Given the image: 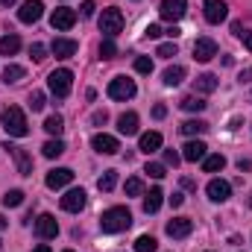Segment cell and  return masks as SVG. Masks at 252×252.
Returning <instances> with one entry per match:
<instances>
[{
    "instance_id": "6",
    "label": "cell",
    "mask_w": 252,
    "mask_h": 252,
    "mask_svg": "<svg viewBox=\"0 0 252 252\" xmlns=\"http://www.w3.org/2000/svg\"><path fill=\"white\" fill-rule=\"evenodd\" d=\"M3 150L15 158V164H18V173H21V176H30V173H32V156H30L27 150L15 147V144H9V141L3 144Z\"/></svg>"
},
{
    "instance_id": "52",
    "label": "cell",
    "mask_w": 252,
    "mask_h": 252,
    "mask_svg": "<svg viewBox=\"0 0 252 252\" xmlns=\"http://www.w3.org/2000/svg\"><path fill=\"white\" fill-rule=\"evenodd\" d=\"M164 32H167V35H170V38H176V35H179V27H176V24H173V27H170V30H164Z\"/></svg>"
},
{
    "instance_id": "43",
    "label": "cell",
    "mask_w": 252,
    "mask_h": 252,
    "mask_svg": "<svg viewBox=\"0 0 252 252\" xmlns=\"http://www.w3.org/2000/svg\"><path fill=\"white\" fill-rule=\"evenodd\" d=\"M144 35H147V38H158V35H164V30H161L158 24H150V27L144 30Z\"/></svg>"
},
{
    "instance_id": "56",
    "label": "cell",
    "mask_w": 252,
    "mask_h": 252,
    "mask_svg": "<svg viewBox=\"0 0 252 252\" xmlns=\"http://www.w3.org/2000/svg\"><path fill=\"white\" fill-rule=\"evenodd\" d=\"M250 205H252V196H250Z\"/></svg>"
},
{
    "instance_id": "47",
    "label": "cell",
    "mask_w": 252,
    "mask_h": 252,
    "mask_svg": "<svg viewBox=\"0 0 252 252\" xmlns=\"http://www.w3.org/2000/svg\"><path fill=\"white\" fill-rule=\"evenodd\" d=\"M106 121H109V115H106V112H94V118H91V124H94V126H103Z\"/></svg>"
},
{
    "instance_id": "51",
    "label": "cell",
    "mask_w": 252,
    "mask_h": 252,
    "mask_svg": "<svg viewBox=\"0 0 252 252\" xmlns=\"http://www.w3.org/2000/svg\"><path fill=\"white\" fill-rule=\"evenodd\" d=\"M182 188H188V190H196V182H193V179H182Z\"/></svg>"
},
{
    "instance_id": "22",
    "label": "cell",
    "mask_w": 252,
    "mask_h": 252,
    "mask_svg": "<svg viewBox=\"0 0 252 252\" xmlns=\"http://www.w3.org/2000/svg\"><path fill=\"white\" fill-rule=\"evenodd\" d=\"M161 199H164V190L161 188H153L150 193H144V211L147 214H156L161 208Z\"/></svg>"
},
{
    "instance_id": "4",
    "label": "cell",
    "mask_w": 252,
    "mask_h": 252,
    "mask_svg": "<svg viewBox=\"0 0 252 252\" xmlns=\"http://www.w3.org/2000/svg\"><path fill=\"white\" fill-rule=\"evenodd\" d=\"M97 24H100V32H106V38H115L124 30V15H121V9H103Z\"/></svg>"
},
{
    "instance_id": "34",
    "label": "cell",
    "mask_w": 252,
    "mask_h": 252,
    "mask_svg": "<svg viewBox=\"0 0 252 252\" xmlns=\"http://www.w3.org/2000/svg\"><path fill=\"white\" fill-rule=\"evenodd\" d=\"M44 129H47L50 135H56V138H59V135H62V129H64V121H62V115H50V118L44 121Z\"/></svg>"
},
{
    "instance_id": "14",
    "label": "cell",
    "mask_w": 252,
    "mask_h": 252,
    "mask_svg": "<svg viewBox=\"0 0 252 252\" xmlns=\"http://www.w3.org/2000/svg\"><path fill=\"white\" fill-rule=\"evenodd\" d=\"M205 193H208L211 202H226V199L232 196V185H229L226 179H211L208 188H205Z\"/></svg>"
},
{
    "instance_id": "23",
    "label": "cell",
    "mask_w": 252,
    "mask_h": 252,
    "mask_svg": "<svg viewBox=\"0 0 252 252\" xmlns=\"http://www.w3.org/2000/svg\"><path fill=\"white\" fill-rule=\"evenodd\" d=\"M118 129H121V135H135L138 132V115L135 112H124L118 118Z\"/></svg>"
},
{
    "instance_id": "33",
    "label": "cell",
    "mask_w": 252,
    "mask_h": 252,
    "mask_svg": "<svg viewBox=\"0 0 252 252\" xmlns=\"http://www.w3.org/2000/svg\"><path fill=\"white\" fill-rule=\"evenodd\" d=\"M21 202H24V190L12 188V190H6V193H3V205H6V208H18Z\"/></svg>"
},
{
    "instance_id": "24",
    "label": "cell",
    "mask_w": 252,
    "mask_h": 252,
    "mask_svg": "<svg viewBox=\"0 0 252 252\" xmlns=\"http://www.w3.org/2000/svg\"><path fill=\"white\" fill-rule=\"evenodd\" d=\"M18 50H21V38L15 32H9V35L0 38V56H15Z\"/></svg>"
},
{
    "instance_id": "32",
    "label": "cell",
    "mask_w": 252,
    "mask_h": 252,
    "mask_svg": "<svg viewBox=\"0 0 252 252\" xmlns=\"http://www.w3.org/2000/svg\"><path fill=\"white\" fill-rule=\"evenodd\" d=\"M179 129H182V135H202V132L208 129V124H205V121H185Z\"/></svg>"
},
{
    "instance_id": "30",
    "label": "cell",
    "mask_w": 252,
    "mask_h": 252,
    "mask_svg": "<svg viewBox=\"0 0 252 252\" xmlns=\"http://www.w3.org/2000/svg\"><path fill=\"white\" fill-rule=\"evenodd\" d=\"M156 250H158V241L153 235H141L135 241V252H156Z\"/></svg>"
},
{
    "instance_id": "29",
    "label": "cell",
    "mask_w": 252,
    "mask_h": 252,
    "mask_svg": "<svg viewBox=\"0 0 252 252\" xmlns=\"http://www.w3.org/2000/svg\"><path fill=\"white\" fill-rule=\"evenodd\" d=\"M41 153L47 156V158H59L64 153V141H59V138H53V141H47L44 147H41Z\"/></svg>"
},
{
    "instance_id": "19",
    "label": "cell",
    "mask_w": 252,
    "mask_h": 252,
    "mask_svg": "<svg viewBox=\"0 0 252 252\" xmlns=\"http://www.w3.org/2000/svg\"><path fill=\"white\" fill-rule=\"evenodd\" d=\"M138 150L141 153H156V150H161V132H144L141 135V141H138Z\"/></svg>"
},
{
    "instance_id": "48",
    "label": "cell",
    "mask_w": 252,
    "mask_h": 252,
    "mask_svg": "<svg viewBox=\"0 0 252 252\" xmlns=\"http://www.w3.org/2000/svg\"><path fill=\"white\" fill-rule=\"evenodd\" d=\"M182 202H185V196H182V193H173V196H170V205H173V208H179Z\"/></svg>"
},
{
    "instance_id": "37",
    "label": "cell",
    "mask_w": 252,
    "mask_h": 252,
    "mask_svg": "<svg viewBox=\"0 0 252 252\" xmlns=\"http://www.w3.org/2000/svg\"><path fill=\"white\" fill-rule=\"evenodd\" d=\"M126 196H141L144 193V182L138 179V176H132V179H126Z\"/></svg>"
},
{
    "instance_id": "31",
    "label": "cell",
    "mask_w": 252,
    "mask_h": 252,
    "mask_svg": "<svg viewBox=\"0 0 252 252\" xmlns=\"http://www.w3.org/2000/svg\"><path fill=\"white\" fill-rule=\"evenodd\" d=\"M232 32L244 41V47L252 53V30H244V24H241V21H235V24H232Z\"/></svg>"
},
{
    "instance_id": "27",
    "label": "cell",
    "mask_w": 252,
    "mask_h": 252,
    "mask_svg": "<svg viewBox=\"0 0 252 252\" xmlns=\"http://www.w3.org/2000/svg\"><path fill=\"white\" fill-rule=\"evenodd\" d=\"M115 185H118V170H106L100 179H97V188L103 190V193H109V190H115Z\"/></svg>"
},
{
    "instance_id": "21",
    "label": "cell",
    "mask_w": 252,
    "mask_h": 252,
    "mask_svg": "<svg viewBox=\"0 0 252 252\" xmlns=\"http://www.w3.org/2000/svg\"><path fill=\"white\" fill-rule=\"evenodd\" d=\"M193 91H199V94L217 91V76H214V73H199V76L193 79Z\"/></svg>"
},
{
    "instance_id": "49",
    "label": "cell",
    "mask_w": 252,
    "mask_h": 252,
    "mask_svg": "<svg viewBox=\"0 0 252 252\" xmlns=\"http://www.w3.org/2000/svg\"><path fill=\"white\" fill-rule=\"evenodd\" d=\"M238 79H241V82H250V79H252V67H247V70H241V76H238Z\"/></svg>"
},
{
    "instance_id": "5",
    "label": "cell",
    "mask_w": 252,
    "mask_h": 252,
    "mask_svg": "<svg viewBox=\"0 0 252 252\" xmlns=\"http://www.w3.org/2000/svg\"><path fill=\"white\" fill-rule=\"evenodd\" d=\"M135 91H138L135 82L126 79V76H115V79L109 82V97H112V100H132Z\"/></svg>"
},
{
    "instance_id": "36",
    "label": "cell",
    "mask_w": 252,
    "mask_h": 252,
    "mask_svg": "<svg viewBox=\"0 0 252 252\" xmlns=\"http://www.w3.org/2000/svg\"><path fill=\"white\" fill-rule=\"evenodd\" d=\"M144 173H150L153 179H164V176H167V164H158V161H150V164L144 167Z\"/></svg>"
},
{
    "instance_id": "35",
    "label": "cell",
    "mask_w": 252,
    "mask_h": 252,
    "mask_svg": "<svg viewBox=\"0 0 252 252\" xmlns=\"http://www.w3.org/2000/svg\"><path fill=\"white\" fill-rule=\"evenodd\" d=\"M179 106H182L185 112H202V109H205V103H202L199 97H193V94H190V97H182Z\"/></svg>"
},
{
    "instance_id": "38",
    "label": "cell",
    "mask_w": 252,
    "mask_h": 252,
    "mask_svg": "<svg viewBox=\"0 0 252 252\" xmlns=\"http://www.w3.org/2000/svg\"><path fill=\"white\" fill-rule=\"evenodd\" d=\"M100 56H103V59H115V56H118V47H115V41H112V38L100 41Z\"/></svg>"
},
{
    "instance_id": "40",
    "label": "cell",
    "mask_w": 252,
    "mask_h": 252,
    "mask_svg": "<svg viewBox=\"0 0 252 252\" xmlns=\"http://www.w3.org/2000/svg\"><path fill=\"white\" fill-rule=\"evenodd\" d=\"M135 70L138 73H153V59L150 56H138L135 59Z\"/></svg>"
},
{
    "instance_id": "1",
    "label": "cell",
    "mask_w": 252,
    "mask_h": 252,
    "mask_svg": "<svg viewBox=\"0 0 252 252\" xmlns=\"http://www.w3.org/2000/svg\"><path fill=\"white\" fill-rule=\"evenodd\" d=\"M129 226H132V214H129V208H126V205H115V208L103 211V217H100V229H103L106 235L126 232Z\"/></svg>"
},
{
    "instance_id": "28",
    "label": "cell",
    "mask_w": 252,
    "mask_h": 252,
    "mask_svg": "<svg viewBox=\"0 0 252 252\" xmlns=\"http://www.w3.org/2000/svg\"><path fill=\"white\" fill-rule=\"evenodd\" d=\"M226 167V158L223 156H205L202 158V170L205 173H217V170H223Z\"/></svg>"
},
{
    "instance_id": "15",
    "label": "cell",
    "mask_w": 252,
    "mask_h": 252,
    "mask_svg": "<svg viewBox=\"0 0 252 252\" xmlns=\"http://www.w3.org/2000/svg\"><path fill=\"white\" fill-rule=\"evenodd\" d=\"M62 208H64V211H70V214L82 211V208H85V190H82V188H70L62 196Z\"/></svg>"
},
{
    "instance_id": "18",
    "label": "cell",
    "mask_w": 252,
    "mask_h": 252,
    "mask_svg": "<svg viewBox=\"0 0 252 252\" xmlns=\"http://www.w3.org/2000/svg\"><path fill=\"white\" fill-rule=\"evenodd\" d=\"M50 50H53L56 59H70V56L79 50V44H76L73 38H56V41L50 44Z\"/></svg>"
},
{
    "instance_id": "46",
    "label": "cell",
    "mask_w": 252,
    "mask_h": 252,
    "mask_svg": "<svg viewBox=\"0 0 252 252\" xmlns=\"http://www.w3.org/2000/svg\"><path fill=\"white\" fill-rule=\"evenodd\" d=\"M94 9H97V6H94V0H82V18H91V15H94Z\"/></svg>"
},
{
    "instance_id": "26",
    "label": "cell",
    "mask_w": 252,
    "mask_h": 252,
    "mask_svg": "<svg viewBox=\"0 0 252 252\" xmlns=\"http://www.w3.org/2000/svg\"><path fill=\"white\" fill-rule=\"evenodd\" d=\"M182 79H185V67H182V64H170V67L164 70V85L173 88V85H179Z\"/></svg>"
},
{
    "instance_id": "45",
    "label": "cell",
    "mask_w": 252,
    "mask_h": 252,
    "mask_svg": "<svg viewBox=\"0 0 252 252\" xmlns=\"http://www.w3.org/2000/svg\"><path fill=\"white\" fill-rule=\"evenodd\" d=\"M153 118H156V121H164V118H167V106H161V103L153 106Z\"/></svg>"
},
{
    "instance_id": "10",
    "label": "cell",
    "mask_w": 252,
    "mask_h": 252,
    "mask_svg": "<svg viewBox=\"0 0 252 252\" xmlns=\"http://www.w3.org/2000/svg\"><path fill=\"white\" fill-rule=\"evenodd\" d=\"M76 24V12L73 9H67V6H59V9H53V15H50V27L53 30H70Z\"/></svg>"
},
{
    "instance_id": "20",
    "label": "cell",
    "mask_w": 252,
    "mask_h": 252,
    "mask_svg": "<svg viewBox=\"0 0 252 252\" xmlns=\"http://www.w3.org/2000/svg\"><path fill=\"white\" fill-rule=\"evenodd\" d=\"M205 150H208V147H205L202 141H188V144L182 147V158H185V161H202V158H205Z\"/></svg>"
},
{
    "instance_id": "17",
    "label": "cell",
    "mask_w": 252,
    "mask_h": 252,
    "mask_svg": "<svg viewBox=\"0 0 252 252\" xmlns=\"http://www.w3.org/2000/svg\"><path fill=\"white\" fill-rule=\"evenodd\" d=\"M164 229H167L170 238H188L190 232H193V220H188V217H173Z\"/></svg>"
},
{
    "instance_id": "12",
    "label": "cell",
    "mask_w": 252,
    "mask_h": 252,
    "mask_svg": "<svg viewBox=\"0 0 252 252\" xmlns=\"http://www.w3.org/2000/svg\"><path fill=\"white\" fill-rule=\"evenodd\" d=\"M217 56V41L214 38H196L193 41V59L196 62H211Z\"/></svg>"
},
{
    "instance_id": "54",
    "label": "cell",
    "mask_w": 252,
    "mask_h": 252,
    "mask_svg": "<svg viewBox=\"0 0 252 252\" xmlns=\"http://www.w3.org/2000/svg\"><path fill=\"white\" fill-rule=\"evenodd\" d=\"M0 229H6V217L3 214H0Z\"/></svg>"
},
{
    "instance_id": "55",
    "label": "cell",
    "mask_w": 252,
    "mask_h": 252,
    "mask_svg": "<svg viewBox=\"0 0 252 252\" xmlns=\"http://www.w3.org/2000/svg\"><path fill=\"white\" fill-rule=\"evenodd\" d=\"M12 3H15V0H0V6H12Z\"/></svg>"
},
{
    "instance_id": "2",
    "label": "cell",
    "mask_w": 252,
    "mask_h": 252,
    "mask_svg": "<svg viewBox=\"0 0 252 252\" xmlns=\"http://www.w3.org/2000/svg\"><path fill=\"white\" fill-rule=\"evenodd\" d=\"M0 121H3L6 135H12V138H27V135H30L27 115H24L18 106H6V109H3V115H0Z\"/></svg>"
},
{
    "instance_id": "39",
    "label": "cell",
    "mask_w": 252,
    "mask_h": 252,
    "mask_svg": "<svg viewBox=\"0 0 252 252\" xmlns=\"http://www.w3.org/2000/svg\"><path fill=\"white\" fill-rule=\"evenodd\" d=\"M44 100H47L44 91H32V94H30V109H32V112H41V109H44Z\"/></svg>"
},
{
    "instance_id": "3",
    "label": "cell",
    "mask_w": 252,
    "mask_h": 252,
    "mask_svg": "<svg viewBox=\"0 0 252 252\" xmlns=\"http://www.w3.org/2000/svg\"><path fill=\"white\" fill-rule=\"evenodd\" d=\"M47 88H50V94H53V97L64 100V97L70 94V88H73V70H67V67L53 70V73L47 76Z\"/></svg>"
},
{
    "instance_id": "11",
    "label": "cell",
    "mask_w": 252,
    "mask_h": 252,
    "mask_svg": "<svg viewBox=\"0 0 252 252\" xmlns=\"http://www.w3.org/2000/svg\"><path fill=\"white\" fill-rule=\"evenodd\" d=\"M41 15H44V3H41V0H27V3L18 9V21H21V24H35Z\"/></svg>"
},
{
    "instance_id": "16",
    "label": "cell",
    "mask_w": 252,
    "mask_h": 252,
    "mask_svg": "<svg viewBox=\"0 0 252 252\" xmlns=\"http://www.w3.org/2000/svg\"><path fill=\"white\" fill-rule=\"evenodd\" d=\"M47 188L50 190H59V188H64V185H70L73 182V170H67V167H56V170H50L47 173Z\"/></svg>"
},
{
    "instance_id": "25",
    "label": "cell",
    "mask_w": 252,
    "mask_h": 252,
    "mask_svg": "<svg viewBox=\"0 0 252 252\" xmlns=\"http://www.w3.org/2000/svg\"><path fill=\"white\" fill-rule=\"evenodd\" d=\"M27 76V67H21V64H6L3 67V82L6 85H15V82H21Z\"/></svg>"
},
{
    "instance_id": "50",
    "label": "cell",
    "mask_w": 252,
    "mask_h": 252,
    "mask_svg": "<svg viewBox=\"0 0 252 252\" xmlns=\"http://www.w3.org/2000/svg\"><path fill=\"white\" fill-rule=\"evenodd\" d=\"M238 167H241V173H244V170H252V161H247V158H241V161H238Z\"/></svg>"
},
{
    "instance_id": "42",
    "label": "cell",
    "mask_w": 252,
    "mask_h": 252,
    "mask_svg": "<svg viewBox=\"0 0 252 252\" xmlns=\"http://www.w3.org/2000/svg\"><path fill=\"white\" fill-rule=\"evenodd\" d=\"M176 53H179V50H176V44H173V41H167V44H161V47H158V56H161V59H173Z\"/></svg>"
},
{
    "instance_id": "7",
    "label": "cell",
    "mask_w": 252,
    "mask_h": 252,
    "mask_svg": "<svg viewBox=\"0 0 252 252\" xmlns=\"http://www.w3.org/2000/svg\"><path fill=\"white\" fill-rule=\"evenodd\" d=\"M185 9H188V0H161V6H158V15H161V21H170V24H176V21L185 15Z\"/></svg>"
},
{
    "instance_id": "13",
    "label": "cell",
    "mask_w": 252,
    "mask_h": 252,
    "mask_svg": "<svg viewBox=\"0 0 252 252\" xmlns=\"http://www.w3.org/2000/svg\"><path fill=\"white\" fill-rule=\"evenodd\" d=\"M202 9H205V21H208V24H220V21H226V15H229V6H226L223 0H205Z\"/></svg>"
},
{
    "instance_id": "9",
    "label": "cell",
    "mask_w": 252,
    "mask_h": 252,
    "mask_svg": "<svg viewBox=\"0 0 252 252\" xmlns=\"http://www.w3.org/2000/svg\"><path fill=\"white\" fill-rule=\"evenodd\" d=\"M35 235H38L41 241H53V238L59 235V223H56V217H53V214H41V217L35 220Z\"/></svg>"
},
{
    "instance_id": "57",
    "label": "cell",
    "mask_w": 252,
    "mask_h": 252,
    "mask_svg": "<svg viewBox=\"0 0 252 252\" xmlns=\"http://www.w3.org/2000/svg\"><path fill=\"white\" fill-rule=\"evenodd\" d=\"M64 252H73V250H64Z\"/></svg>"
},
{
    "instance_id": "41",
    "label": "cell",
    "mask_w": 252,
    "mask_h": 252,
    "mask_svg": "<svg viewBox=\"0 0 252 252\" xmlns=\"http://www.w3.org/2000/svg\"><path fill=\"white\" fill-rule=\"evenodd\" d=\"M30 56H32V62H44L47 59V47L44 44H32L30 47Z\"/></svg>"
},
{
    "instance_id": "8",
    "label": "cell",
    "mask_w": 252,
    "mask_h": 252,
    "mask_svg": "<svg viewBox=\"0 0 252 252\" xmlns=\"http://www.w3.org/2000/svg\"><path fill=\"white\" fill-rule=\"evenodd\" d=\"M91 147H94L97 153H103V156H115V153L121 150V141H118L115 135H106V132H97V135L91 138Z\"/></svg>"
},
{
    "instance_id": "44",
    "label": "cell",
    "mask_w": 252,
    "mask_h": 252,
    "mask_svg": "<svg viewBox=\"0 0 252 252\" xmlns=\"http://www.w3.org/2000/svg\"><path fill=\"white\" fill-rule=\"evenodd\" d=\"M164 164L176 167V164H179V153H176V150H164Z\"/></svg>"
},
{
    "instance_id": "53",
    "label": "cell",
    "mask_w": 252,
    "mask_h": 252,
    "mask_svg": "<svg viewBox=\"0 0 252 252\" xmlns=\"http://www.w3.org/2000/svg\"><path fill=\"white\" fill-rule=\"evenodd\" d=\"M32 252H53V250H50L47 244H38V247H35V250H32Z\"/></svg>"
}]
</instances>
